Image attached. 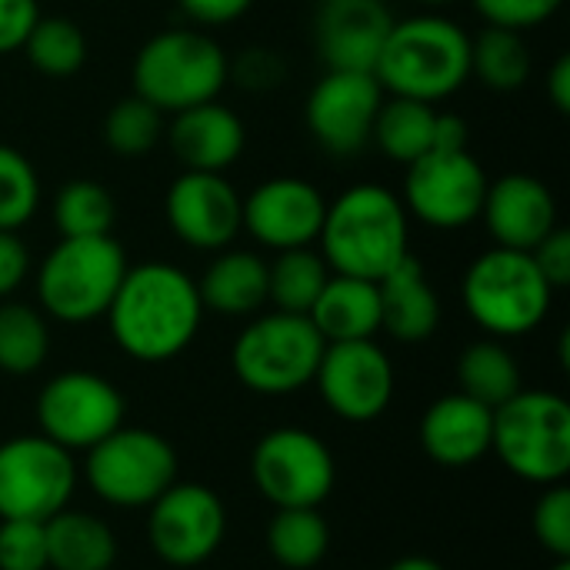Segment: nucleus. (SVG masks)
<instances>
[{"instance_id":"obj_3","label":"nucleus","mask_w":570,"mask_h":570,"mask_svg":"<svg viewBox=\"0 0 570 570\" xmlns=\"http://www.w3.org/2000/svg\"><path fill=\"white\" fill-rule=\"evenodd\" d=\"M317 244L331 274L381 281L411 254L407 210L394 190L354 184L327 204Z\"/></svg>"},{"instance_id":"obj_1","label":"nucleus","mask_w":570,"mask_h":570,"mask_svg":"<svg viewBox=\"0 0 570 570\" xmlns=\"http://www.w3.org/2000/svg\"><path fill=\"white\" fill-rule=\"evenodd\" d=\"M104 317L114 344L127 357L164 364L190 347L204 321V304L187 271L167 261H147L127 267Z\"/></svg>"},{"instance_id":"obj_37","label":"nucleus","mask_w":570,"mask_h":570,"mask_svg":"<svg viewBox=\"0 0 570 570\" xmlns=\"http://www.w3.org/2000/svg\"><path fill=\"white\" fill-rule=\"evenodd\" d=\"M531 528L538 544L554 561H570V488L564 481L544 488V494L534 504Z\"/></svg>"},{"instance_id":"obj_31","label":"nucleus","mask_w":570,"mask_h":570,"mask_svg":"<svg viewBox=\"0 0 570 570\" xmlns=\"http://www.w3.org/2000/svg\"><path fill=\"white\" fill-rule=\"evenodd\" d=\"M327 548H331V531L317 508H277L274 521L267 524V551L281 568H317Z\"/></svg>"},{"instance_id":"obj_5","label":"nucleus","mask_w":570,"mask_h":570,"mask_svg":"<svg viewBox=\"0 0 570 570\" xmlns=\"http://www.w3.org/2000/svg\"><path fill=\"white\" fill-rule=\"evenodd\" d=\"M554 287L534 264L531 250L491 247L471 261L461 281V297L471 321L491 337H524L544 324L554 304Z\"/></svg>"},{"instance_id":"obj_16","label":"nucleus","mask_w":570,"mask_h":570,"mask_svg":"<svg viewBox=\"0 0 570 570\" xmlns=\"http://www.w3.org/2000/svg\"><path fill=\"white\" fill-rule=\"evenodd\" d=\"M227 534L224 501L204 484H170L154 504L147 538L154 554L174 568L204 564Z\"/></svg>"},{"instance_id":"obj_14","label":"nucleus","mask_w":570,"mask_h":570,"mask_svg":"<svg viewBox=\"0 0 570 570\" xmlns=\"http://www.w3.org/2000/svg\"><path fill=\"white\" fill-rule=\"evenodd\" d=\"M321 401L351 424L377 421L394 401V364L374 341L327 344L314 371Z\"/></svg>"},{"instance_id":"obj_44","label":"nucleus","mask_w":570,"mask_h":570,"mask_svg":"<svg viewBox=\"0 0 570 570\" xmlns=\"http://www.w3.org/2000/svg\"><path fill=\"white\" fill-rule=\"evenodd\" d=\"M177 3L187 13V20H194L200 27L234 23V20H240L254 7V0H177Z\"/></svg>"},{"instance_id":"obj_20","label":"nucleus","mask_w":570,"mask_h":570,"mask_svg":"<svg viewBox=\"0 0 570 570\" xmlns=\"http://www.w3.org/2000/svg\"><path fill=\"white\" fill-rule=\"evenodd\" d=\"M494 247L534 250L558 227V200L534 174H504L488 184L481 217Z\"/></svg>"},{"instance_id":"obj_39","label":"nucleus","mask_w":570,"mask_h":570,"mask_svg":"<svg viewBox=\"0 0 570 570\" xmlns=\"http://www.w3.org/2000/svg\"><path fill=\"white\" fill-rule=\"evenodd\" d=\"M564 0H474V10L488 20V27H504V30H531L548 23Z\"/></svg>"},{"instance_id":"obj_27","label":"nucleus","mask_w":570,"mask_h":570,"mask_svg":"<svg viewBox=\"0 0 570 570\" xmlns=\"http://www.w3.org/2000/svg\"><path fill=\"white\" fill-rule=\"evenodd\" d=\"M458 387L478 404L498 411L504 401H511L521 391V367L498 337L474 341L458 357Z\"/></svg>"},{"instance_id":"obj_9","label":"nucleus","mask_w":570,"mask_h":570,"mask_svg":"<svg viewBox=\"0 0 570 570\" xmlns=\"http://www.w3.org/2000/svg\"><path fill=\"white\" fill-rule=\"evenodd\" d=\"M174 481L177 454L157 431L120 424L87 451V484L114 508H150Z\"/></svg>"},{"instance_id":"obj_24","label":"nucleus","mask_w":570,"mask_h":570,"mask_svg":"<svg viewBox=\"0 0 570 570\" xmlns=\"http://www.w3.org/2000/svg\"><path fill=\"white\" fill-rule=\"evenodd\" d=\"M307 317L317 327V334L324 337V344L374 341V334L381 331V291H377V281L331 274Z\"/></svg>"},{"instance_id":"obj_41","label":"nucleus","mask_w":570,"mask_h":570,"mask_svg":"<svg viewBox=\"0 0 570 570\" xmlns=\"http://www.w3.org/2000/svg\"><path fill=\"white\" fill-rule=\"evenodd\" d=\"M40 17L37 0H0V53L20 50Z\"/></svg>"},{"instance_id":"obj_33","label":"nucleus","mask_w":570,"mask_h":570,"mask_svg":"<svg viewBox=\"0 0 570 570\" xmlns=\"http://www.w3.org/2000/svg\"><path fill=\"white\" fill-rule=\"evenodd\" d=\"M50 354V331L37 307L0 301V371L23 377L43 367Z\"/></svg>"},{"instance_id":"obj_47","label":"nucleus","mask_w":570,"mask_h":570,"mask_svg":"<svg viewBox=\"0 0 570 570\" xmlns=\"http://www.w3.org/2000/svg\"><path fill=\"white\" fill-rule=\"evenodd\" d=\"M387 570H444L438 561L431 558H401L397 564H391Z\"/></svg>"},{"instance_id":"obj_15","label":"nucleus","mask_w":570,"mask_h":570,"mask_svg":"<svg viewBox=\"0 0 570 570\" xmlns=\"http://www.w3.org/2000/svg\"><path fill=\"white\" fill-rule=\"evenodd\" d=\"M384 90L371 70H324L314 83L304 120L324 154L354 157L371 144Z\"/></svg>"},{"instance_id":"obj_12","label":"nucleus","mask_w":570,"mask_h":570,"mask_svg":"<svg viewBox=\"0 0 570 570\" xmlns=\"http://www.w3.org/2000/svg\"><path fill=\"white\" fill-rule=\"evenodd\" d=\"M250 478L274 508H321L334 491L337 468L317 434L277 428L257 441L250 454Z\"/></svg>"},{"instance_id":"obj_48","label":"nucleus","mask_w":570,"mask_h":570,"mask_svg":"<svg viewBox=\"0 0 570 570\" xmlns=\"http://www.w3.org/2000/svg\"><path fill=\"white\" fill-rule=\"evenodd\" d=\"M414 3H421V7H448L454 0H414Z\"/></svg>"},{"instance_id":"obj_25","label":"nucleus","mask_w":570,"mask_h":570,"mask_svg":"<svg viewBox=\"0 0 570 570\" xmlns=\"http://www.w3.org/2000/svg\"><path fill=\"white\" fill-rule=\"evenodd\" d=\"M204 311L227 317H250L267 304V261L250 250L224 247L207 264L197 284Z\"/></svg>"},{"instance_id":"obj_35","label":"nucleus","mask_w":570,"mask_h":570,"mask_svg":"<svg viewBox=\"0 0 570 570\" xmlns=\"http://www.w3.org/2000/svg\"><path fill=\"white\" fill-rule=\"evenodd\" d=\"M164 137V114L144 97H120L104 117V144L120 157H140Z\"/></svg>"},{"instance_id":"obj_21","label":"nucleus","mask_w":570,"mask_h":570,"mask_svg":"<svg viewBox=\"0 0 570 570\" xmlns=\"http://www.w3.org/2000/svg\"><path fill=\"white\" fill-rule=\"evenodd\" d=\"M491 424H494V411L458 391L434 401L424 411L421 448L434 464L461 471L478 464L491 451Z\"/></svg>"},{"instance_id":"obj_19","label":"nucleus","mask_w":570,"mask_h":570,"mask_svg":"<svg viewBox=\"0 0 570 570\" xmlns=\"http://www.w3.org/2000/svg\"><path fill=\"white\" fill-rule=\"evenodd\" d=\"M394 13L384 0H317L314 47L327 70H374Z\"/></svg>"},{"instance_id":"obj_13","label":"nucleus","mask_w":570,"mask_h":570,"mask_svg":"<svg viewBox=\"0 0 570 570\" xmlns=\"http://www.w3.org/2000/svg\"><path fill=\"white\" fill-rule=\"evenodd\" d=\"M37 424L63 451H90L124 424V397L94 371H63L40 387Z\"/></svg>"},{"instance_id":"obj_22","label":"nucleus","mask_w":570,"mask_h":570,"mask_svg":"<svg viewBox=\"0 0 570 570\" xmlns=\"http://www.w3.org/2000/svg\"><path fill=\"white\" fill-rule=\"evenodd\" d=\"M170 147L184 170L224 174L240 160L247 147V127L230 107H224L220 100H207L174 114Z\"/></svg>"},{"instance_id":"obj_10","label":"nucleus","mask_w":570,"mask_h":570,"mask_svg":"<svg viewBox=\"0 0 570 570\" xmlns=\"http://www.w3.org/2000/svg\"><path fill=\"white\" fill-rule=\"evenodd\" d=\"M77 488L70 451L43 434H23L0 444V521H50Z\"/></svg>"},{"instance_id":"obj_30","label":"nucleus","mask_w":570,"mask_h":570,"mask_svg":"<svg viewBox=\"0 0 570 570\" xmlns=\"http://www.w3.org/2000/svg\"><path fill=\"white\" fill-rule=\"evenodd\" d=\"M531 47L518 30L488 27L471 37V77H478L484 87L498 94L521 90L531 80Z\"/></svg>"},{"instance_id":"obj_26","label":"nucleus","mask_w":570,"mask_h":570,"mask_svg":"<svg viewBox=\"0 0 570 570\" xmlns=\"http://www.w3.org/2000/svg\"><path fill=\"white\" fill-rule=\"evenodd\" d=\"M47 570H110L117 561L114 531L87 511H57L43 521Z\"/></svg>"},{"instance_id":"obj_32","label":"nucleus","mask_w":570,"mask_h":570,"mask_svg":"<svg viewBox=\"0 0 570 570\" xmlns=\"http://www.w3.org/2000/svg\"><path fill=\"white\" fill-rule=\"evenodd\" d=\"M50 217L60 237H104L117 224V200L100 180L73 177L53 194Z\"/></svg>"},{"instance_id":"obj_7","label":"nucleus","mask_w":570,"mask_h":570,"mask_svg":"<svg viewBox=\"0 0 570 570\" xmlns=\"http://www.w3.org/2000/svg\"><path fill=\"white\" fill-rule=\"evenodd\" d=\"M491 451L528 484H561L570 474V404L551 391H518L494 411Z\"/></svg>"},{"instance_id":"obj_36","label":"nucleus","mask_w":570,"mask_h":570,"mask_svg":"<svg viewBox=\"0 0 570 570\" xmlns=\"http://www.w3.org/2000/svg\"><path fill=\"white\" fill-rule=\"evenodd\" d=\"M40 204L33 164L10 144H0V230H20Z\"/></svg>"},{"instance_id":"obj_8","label":"nucleus","mask_w":570,"mask_h":570,"mask_svg":"<svg viewBox=\"0 0 570 570\" xmlns=\"http://www.w3.org/2000/svg\"><path fill=\"white\" fill-rule=\"evenodd\" d=\"M324 337L304 314H264L250 321L230 351L237 381L267 397H284L314 381L324 354Z\"/></svg>"},{"instance_id":"obj_18","label":"nucleus","mask_w":570,"mask_h":570,"mask_svg":"<svg viewBox=\"0 0 570 570\" xmlns=\"http://www.w3.org/2000/svg\"><path fill=\"white\" fill-rule=\"evenodd\" d=\"M327 197L304 177H271L240 204V230L261 247L291 250L317 244Z\"/></svg>"},{"instance_id":"obj_11","label":"nucleus","mask_w":570,"mask_h":570,"mask_svg":"<svg viewBox=\"0 0 570 570\" xmlns=\"http://www.w3.org/2000/svg\"><path fill=\"white\" fill-rule=\"evenodd\" d=\"M488 184V170L468 147L428 150L407 164L401 204L434 230H461L481 217Z\"/></svg>"},{"instance_id":"obj_46","label":"nucleus","mask_w":570,"mask_h":570,"mask_svg":"<svg viewBox=\"0 0 570 570\" xmlns=\"http://www.w3.org/2000/svg\"><path fill=\"white\" fill-rule=\"evenodd\" d=\"M548 97L554 104L558 114H568L570 110V57L561 53L551 70H548Z\"/></svg>"},{"instance_id":"obj_23","label":"nucleus","mask_w":570,"mask_h":570,"mask_svg":"<svg viewBox=\"0 0 570 570\" xmlns=\"http://www.w3.org/2000/svg\"><path fill=\"white\" fill-rule=\"evenodd\" d=\"M381 291V331L401 344L428 341L441 324V301L414 254L377 281Z\"/></svg>"},{"instance_id":"obj_40","label":"nucleus","mask_w":570,"mask_h":570,"mask_svg":"<svg viewBox=\"0 0 570 570\" xmlns=\"http://www.w3.org/2000/svg\"><path fill=\"white\" fill-rule=\"evenodd\" d=\"M534 264L541 267V274L548 277V284L554 291H564L570 284V230L554 227L534 250H531Z\"/></svg>"},{"instance_id":"obj_49","label":"nucleus","mask_w":570,"mask_h":570,"mask_svg":"<svg viewBox=\"0 0 570 570\" xmlns=\"http://www.w3.org/2000/svg\"><path fill=\"white\" fill-rule=\"evenodd\" d=\"M551 570H570V561H558Z\"/></svg>"},{"instance_id":"obj_17","label":"nucleus","mask_w":570,"mask_h":570,"mask_svg":"<svg viewBox=\"0 0 570 570\" xmlns=\"http://www.w3.org/2000/svg\"><path fill=\"white\" fill-rule=\"evenodd\" d=\"M240 204L244 197L224 174L184 170L167 187L164 217L180 244L217 254L240 234Z\"/></svg>"},{"instance_id":"obj_4","label":"nucleus","mask_w":570,"mask_h":570,"mask_svg":"<svg viewBox=\"0 0 570 570\" xmlns=\"http://www.w3.org/2000/svg\"><path fill=\"white\" fill-rule=\"evenodd\" d=\"M227 80L230 60L224 47L210 33L190 27L154 33L140 43L130 63L134 94L170 117L187 107L217 100Z\"/></svg>"},{"instance_id":"obj_43","label":"nucleus","mask_w":570,"mask_h":570,"mask_svg":"<svg viewBox=\"0 0 570 570\" xmlns=\"http://www.w3.org/2000/svg\"><path fill=\"white\" fill-rule=\"evenodd\" d=\"M30 271V250L17 230H0V301H7Z\"/></svg>"},{"instance_id":"obj_2","label":"nucleus","mask_w":570,"mask_h":570,"mask_svg":"<svg viewBox=\"0 0 570 570\" xmlns=\"http://www.w3.org/2000/svg\"><path fill=\"white\" fill-rule=\"evenodd\" d=\"M384 94L441 104L471 80V37L441 13L394 20L371 70Z\"/></svg>"},{"instance_id":"obj_45","label":"nucleus","mask_w":570,"mask_h":570,"mask_svg":"<svg viewBox=\"0 0 570 570\" xmlns=\"http://www.w3.org/2000/svg\"><path fill=\"white\" fill-rule=\"evenodd\" d=\"M468 147V120L461 114H438L431 150H461Z\"/></svg>"},{"instance_id":"obj_34","label":"nucleus","mask_w":570,"mask_h":570,"mask_svg":"<svg viewBox=\"0 0 570 570\" xmlns=\"http://www.w3.org/2000/svg\"><path fill=\"white\" fill-rule=\"evenodd\" d=\"M20 50L33 70L63 80L87 63V33L70 17H40Z\"/></svg>"},{"instance_id":"obj_28","label":"nucleus","mask_w":570,"mask_h":570,"mask_svg":"<svg viewBox=\"0 0 570 570\" xmlns=\"http://www.w3.org/2000/svg\"><path fill=\"white\" fill-rule=\"evenodd\" d=\"M434 120H438L434 104L411 100V97H387L377 110L371 144H377L391 160L407 167L411 160L431 150Z\"/></svg>"},{"instance_id":"obj_29","label":"nucleus","mask_w":570,"mask_h":570,"mask_svg":"<svg viewBox=\"0 0 570 570\" xmlns=\"http://www.w3.org/2000/svg\"><path fill=\"white\" fill-rule=\"evenodd\" d=\"M327 277H331V267L321 257V250L314 247L277 250V257L267 264V301L284 314L307 317Z\"/></svg>"},{"instance_id":"obj_38","label":"nucleus","mask_w":570,"mask_h":570,"mask_svg":"<svg viewBox=\"0 0 570 570\" xmlns=\"http://www.w3.org/2000/svg\"><path fill=\"white\" fill-rule=\"evenodd\" d=\"M0 570H47L43 521H0Z\"/></svg>"},{"instance_id":"obj_42","label":"nucleus","mask_w":570,"mask_h":570,"mask_svg":"<svg viewBox=\"0 0 570 570\" xmlns=\"http://www.w3.org/2000/svg\"><path fill=\"white\" fill-rule=\"evenodd\" d=\"M230 73L247 87V90H267L274 83H281L284 77V67H281V57L274 50H264V47H250L240 53L237 67L230 63Z\"/></svg>"},{"instance_id":"obj_6","label":"nucleus","mask_w":570,"mask_h":570,"mask_svg":"<svg viewBox=\"0 0 570 570\" xmlns=\"http://www.w3.org/2000/svg\"><path fill=\"white\" fill-rule=\"evenodd\" d=\"M127 267V254L114 234L60 237L37 271V297L43 314L63 324L104 317Z\"/></svg>"}]
</instances>
